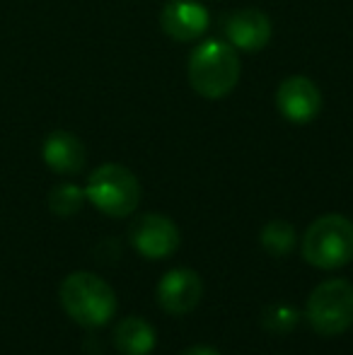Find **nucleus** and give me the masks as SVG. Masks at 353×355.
Wrapping results in <instances>:
<instances>
[{
    "label": "nucleus",
    "instance_id": "obj_1",
    "mask_svg": "<svg viewBox=\"0 0 353 355\" xmlns=\"http://www.w3.org/2000/svg\"><path fill=\"white\" fill-rule=\"evenodd\" d=\"M189 85L203 99H223L237 87L242 63L237 49L221 39H206L189 56Z\"/></svg>",
    "mask_w": 353,
    "mask_h": 355
},
{
    "label": "nucleus",
    "instance_id": "obj_2",
    "mask_svg": "<svg viewBox=\"0 0 353 355\" xmlns=\"http://www.w3.org/2000/svg\"><path fill=\"white\" fill-rule=\"evenodd\" d=\"M58 297L68 317L87 329L104 327L117 314V295L112 285L89 271H78L63 278Z\"/></svg>",
    "mask_w": 353,
    "mask_h": 355
},
{
    "label": "nucleus",
    "instance_id": "obj_3",
    "mask_svg": "<svg viewBox=\"0 0 353 355\" xmlns=\"http://www.w3.org/2000/svg\"><path fill=\"white\" fill-rule=\"evenodd\" d=\"M302 257L315 268H341L353 261V223L346 215L317 218L302 237Z\"/></svg>",
    "mask_w": 353,
    "mask_h": 355
},
{
    "label": "nucleus",
    "instance_id": "obj_4",
    "mask_svg": "<svg viewBox=\"0 0 353 355\" xmlns=\"http://www.w3.org/2000/svg\"><path fill=\"white\" fill-rule=\"evenodd\" d=\"M87 201L109 218H126L141 203V184L123 164H102L87 179Z\"/></svg>",
    "mask_w": 353,
    "mask_h": 355
},
{
    "label": "nucleus",
    "instance_id": "obj_5",
    "mask_svg": "<svg viewBox=\"0 0 353 355\" xmlns=\"http://www.w3.org/2000/svg\"><path fill=\"white\" fill-rule=\"evenodd\" d=\"M305 319L320 336H339L353 324V285L344 278L320 283L305 304Z\"/></svg>",
    "mask_w": 353,
    "mask_h": 355
},
{
    "label": "nucleus",
    "instance_id": "obj_6",
    "mask_svg": "<svg viewBox=\"0 0 353 355\" xmlns=\"http://www.w3.org/2000/svg\"><path fill=\"white\" fill-rule=\"evenodd\" d=\"M128 239H131L133 249L146 259H167L182 244V234H179L175 220L160 213H146L133 220Z\"/></svg>",
    "mask_w": 353,
    "mask_h": 355
},
{
    "label": "nucleus",
    "instance_id": "obj_7",
    "mask_svg": "<svg viewBox=\"0 0 353 355\" xmlns=\"http://www.w3.org/2000/svg\"><path fill=\"white\" fill-rule=\"evenodd\" d=\"M276 109L291 123H310L322 112V92L307 75H288L276 89Z\"/></svg>",
    "mask_w": 353,
    "mask_h": 355
},
{
    "label": "nucleus",
    "instance_id": "obj_8",
    "mask_svg": "<svg viewBox=\"0 0 353 355\" xmlns=\"http://www.w3.org/2000/svg\"><path fill=\"white\" fill-rule=\"evenodd\" d=\"M223 27V37L227 44H232L235 49L247 53L261 51L268 46L271 42V19L266 12L257 8H242V10H232L223 17L221 22Z\"/></svg>",
    "mask_w": 353,
    "mask_h": 355
},
{
    "label": "nucleus",
    "instance_id": "obj_9",
    "mask_svg": "<svg viewBox=\"0 0 353 355\" xmlns=\"http://www.w3.org/2000/svg\"><path fill=\"white\" fill-rule=\"evenodd\" d=\"M203 297V281L191 268H172L157 283V304L167 314H189Z\"/></svg>",
    "mask_w": 353,
    "mask_h": 355
},
{
    "label": "nucleus",
    "instance_id": "obj_10",
    "mask_svg": "<svg viewBox=\"0 0 353 355\" xmlns=\"http://www.w3.org/2000/svg\"><path fill=\"white\" fill-rule=\"evenodd\" d=\"M211 15L196 0H170L160 10V27L175 42H196L208 29Z\"/></svg>",
    "mask_w": 353,
    "mask_h": 355
},
{
    "label": "nucleus",
    "instance_id": "obj_11",
    "mask_svg": "<svg viewBox=\"0 0 353 355\" xmlns=\"http://www.w3.org/2000/svg\"><path fill=\"white\" fill-rule=\"evenodd\" d=\"M46 167L56 174H78L87 162V150L80 138L71 131H53L42 145Z\"/></svg>",
    "mask_w": 353,
    "mask_h": 355
},
{
    "label": "nucleus",
    "instance_id": "obj_12",
    "mask_svg": "<svg viewBox=\"0 0 353 355\" xmlns=\"http://www.w3.org/2000/svg\"><path fill=\"white\" fill-rule=\"evenodd\" d=\"M114 348L121 355H150L155 348V329L141 317H126L114 329Z\"/></svg>",
    "mask_w": 353,
    "mask_h": 355
},
{
    "label": "nucleus",
    "instance_id": "obj_13",
    "mask_svg": "<svg viewBox=\"0 0 353 355\" xmlns=\"http://www.w3.org/2000/svg\"><path fill=\"white\" fill-rule=\"evenodd\" d=\"M259 242L271 257H286L295 249V227L288 220H271L261 230Z\"/></svg>",
    "mask_w": 353,
    "mask_h": 355
},
{
    "label": "nucleus",
    "instance_id": "obj_14",
    "mask_svg": "<svg viewBox=\"0 0 353 355\" xmlns=\"http://www.w3.org/2000/svg\"><path fill=\"white\" fill-rule=\"evenodd\" d=\"M85 198V189H80L78 184H58L49 193V211L58 218H71L80 213Z\"/></svg>",
    "mask_w": 353,
    "mask_h": 355
},
{
    "label": "nucleus",
    "instance_id": "obj_15",
    "mask_svg": "<svg viewBox=\"0 0 353 355\" xmlns=\"http://www.w3.org/2000/svg\"><path fill=\"white\" fill-rule=\"evenodd\" d=\"M261 324L273 334H288L298 324V312L288 304H271L261 314Z\"/></svg>",
    "mask_w": 353,
    "mask_h": 355
},
{
    "label": "nucleus",
    "instance_id": "obj_16",
    "mask_svg": "<svg viewBox=\"0 0 353 355\" xmlns=\"http://www.w3.org/2000/svg\"><path fill=\"white\" fill-rule=\"evenodd\" d=\"M182 355H221V353L211 346H191V348H187Z\"/></svg>",
    "mask_w": 353,
    "mask_h": 355
}]
</instances>
